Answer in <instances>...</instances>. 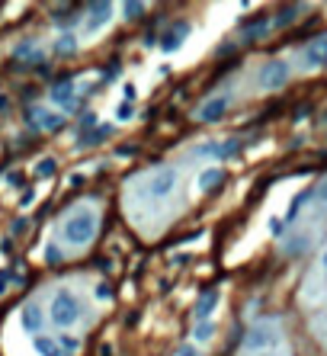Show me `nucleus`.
<instances>
[{"label": "nucleus", "mask_w": 327, "mask_h": 356, "mask_svg": "<svg viewBox=\"0 0 327 356\" xmlns=\"http://www.w3.org/2000/svg\"><path fill=\"white\" fill-rule=\"evenodd\" d=\"M94 231H96V216L90 209H81L65 222V238L71 244H87L94 238Z\"/></svg>", "instance_id": "nucleus-1"}, {"label": "nucleus", "mask_w": 327, "mask_h": 356, "mask_svg": "<svg viewBox=\"0 0 327 356\" xmlns=\"http://www.w3.org/2000/svg\"><path fill=\"white\" fill-rule=\"evenodd\" d=\"M52 321H55L58 328H71L77 321V315H81V308H77V299L71 295V292H61L55 302H52Z\"/></svg>", "instance_id": "nucleus-2"}, {"label": "nucleus", "mask_w": 327, "mask_h": 356, "mask_svg": "<svg viewBox=\"0 0 327 356\" xmlns=\"http://www.w3.org/2000/svg\"><path fill=\"white\" fill-rule=\"evenodd\" d=\"M279 344V331L273 328V324H253L251 334L244 337V350H251V353H257V350H273Z\"/></svg>", "instance_id": "nucleus-3"}, {"label": "nucleus", "mask_w": 327, "mask_h": 356, "mask_svg": "<svg viewBox=\"0 0 327 356\" xmlns=\"http://www.w3.org/2000/svg\"><path fill=\"white\" fill-rule=\"evenodd\" d=\"M289 65L286 61H266V65L260 67V87H266V90H279V87L289 84Z\"/></svg>", "instance_id": "nucleus-4"}, {"label": "nucleus", "mask_w": 327, "mask_h": 356, "mask_svg": "<svg viewBox=\"0 0 327 356\" xmlns=\"http://www.w3.org/2000/svg\"><path fill=\"white\" fill-rule=\"evenodd\" d=\"M302 61H305V67H327V36L311 39L302 52Z\"/></svg>", "instance_id": "nucleus-5"}, {"label": "nucleus", "mask_w": 327, "mask_h": 356, "mask_svg": "<svg viewBox=\"0 0 327 356\" xmlns=\"http://www.w3.org/2000/svg\"><path fill=\"white\" fill-rule=\"evenodd\" d=\"M173 187H177V174H173V170H158V174L148 180V196L164 199V196H170Z\"/></svg>", "instance_id": "nucleus-6"}, {"label": "nucleus", "mask_w": 327, "mask_h": 356, "mask_svg": "<svg viewBox=\"0 0 327 356\" xmlns=\"http://www.w3.org/2000/svg\"><path fill=\"white\" fill-rule=\"evenodd\" d=\"M228 106H231V96H215V100L202 103V109H199V119H202V122H218L224 113H228Z\"/></svg>", "instance_id": "nucleus-7"}, {"label": "nucleus", "mask_w": 327, "mask_h": 356, "mask_svg": "<svg viewBox=\"0 0 327 356\" xmlns=\"http://www.w3.org/2000/svg\"><path fill=\"white\" fill-rule=\"evenodd\" d=\"M187 32H189V23H177V26H170L167 32L160 36V48H164V52H177V48L183 45Z\"/></svg>", "instance_id": "nucleus-8"}, {"label": "nucleus", "mask_w": 327, "mask_h": 356, "mask_svg": "<svg viewBox=\"0 0 327 356\" xmlns=\"http://www.w3.org/2000/svg\"><path fill=\"white\" fill-rule=\"evenodd\" d=\"M241 151V141H218V145H209V148H202V154H212V158H234Z\"/></svg>", "instance_id": "nucleus-9"}, {"label": "nucleus", "mask_w": 327, "mask_h": 356, "mask_svg": "<svg viewBox=\"0 0 327 356\" xmlns=\"http://www.w3.org/2000/svg\"><path fill=\"white\" fill-rule=\"evenodd\" d=\"M299 13H302V7H299V3H292V7H279V13H276V19H273L270 26H276V29H286V26H292V23L299 19Z\"/></svg>", "instance_id": "nucleus-10"}, {"label": "nucleus", "mask_w": 327, "mask_h": 356, "mask_svg": "<svg viewBox=\"0 0 327 356\" xmlns=\"http://www.w3.org/2000/svg\"><path fill=\"white\" fill-rule=\"evenodd\" d=\"M19 324H23V331H39V324H42V308H39V305H26L23 315H19Z\"/></svg>", "instance_id": "nucleus-11"}, {"label": "nucleus", "mask_w": 327, "mask_h": 356, "mask_svg": "<svg viewBox=\"0 0 327 356\" xmlns=\"http://www.w3.org/2000/svg\"><path fill=\"white\" fill-rule=\"evenodd\" d=\"M32 116H36L39 129H48V132L61 129V116H58V113H48V109H32Z\"/></svg>", "instance_id": "nucleus-12"}, {"label": "nucleus", "mask_w": 327, "mask_h": 356, "mask_svg": "<svg viewBox=\"0 0 327 356\" xmlns=\"http://www.w3.org/2000/svg\"><path fill=\"white\" fill-rule=\"evenodd\" d=\"M112 13V3H96V7H90V23H87V29H100L109 19Z\"/></svg>", "instance_id": "nucleus-13"}, {"label": "nucleus", "mask_w": 327, "mask_h": 356, "mask_svg": "<svg viewBox=\"0 0 327 356\" xmlns=\"http://www.w3.org/2000/svg\"><path fill=\"white\" fill-rule=\"evenodd\" d=\"M224 180V170H202V174H199V189H202V193H209V189H215L218 183H222Z\"/></svg>", "instance_id": "nucleus-14"}, {"label": "nucleus", "mask_w": 327, "mask_h": 356, "mask_svg": "<svg viewBox=\"0 0 327 356\" xmlns=\"http://www.w3.org/2000/svg\"><path fill=\"white\" fill-rule=\"evenodd\" d=\"M215 305H218V292H206V295L196 302V315L199 318H209V315L215 311Z\"/></svg>", "instance_id": "nucleus-15"}, {"label": "nucleus", "mask_w": 327, "mask_h": 356, "mask_svg": "<svg viewBox=\"0 0 327 356\" xmlns=\"http://www.w3.org/2000/svg\"><path fill=\"white\" fill-rule=\"evenodd\" d=\"M308 251V235H295L286 244V257H299V253Z\"/></svg>", "instance_id": "nucleus-16"}, {"label": "nucleus", "mask_w": 327, "mask_h": 356, "mask_svg": "<svg viewBox=\"0 0 327 356\" xmlns=\"http://www.w3.org/2000/svg\"><path fill=\"white\" fill-rule=\"evenodd\" d=\"M74 84H61V87H55V90H52V100H55V103H65V106H74Z\"/></svg>", "instance_id": "nucleus-17"}, {"label": "nucleus", "mask_w": 327, "mask_h": 356, "mask_svg": "<svg viewBox=\"0 0 327 356\" xmlns=\"http://www.w3.org/2000/svg\"><path fill=\"white\" fill-rule=\"evenodd\" d=\"M36 350H39V356H61L58 340H52V337H36Z\"/></svg>", "instance_id": "nucleus-18"}, {"label": "nucleus", "mask_w": 327, "mask_h": 356, "mask_svg": "<svg viewBox=\"0 0 327 356\" xmlns=\"http://www.w3.org/2000/svg\"><path fill=\"white\" fill-rule=\"evenodd\" d=\"M58 55H71V52H77V39L74 36H61L58 39V45H55Z\"/></svg>", "instance_id": "nucleus-19"}, {"label": "nucleus", "mask_w": 327, "mask_h": 356, "mask_svg": "<svg viewBox=\"0 0 327 356\" xmlns=\"http://www.w3.org/2000/svg\"><path fill=\"white\" fill-rule=\"evenodd\" d=\"M308 199H311V189H305V193H299V199H295V202H292V206H289V216H286V222H292V218L299 216V209L305 206Z\"/></svg>", "instance_id": "nucleus-20"}, {"label": "nucleus", "mask_w": 327, "mask_h": 356, "mask_svg": "<svg viewBox=\"0 0 327 356\" xmlns=\"http://www.w3.org/2000/svg\"><path fill=\"white\" fill-rule=\"evenodd\" d=\"M55 167H58V164L52 158H42L36 164V177H52V174H55Z\"/></svg>", "instance_id": "nucleus-21"}, {"label": "nucleus", "mask_w": 327, "mask_h": 356, "mask_svg": "<svg viewBox=\"0 0 327 356\" xmlns=\"http://www.w3.org/2000/svg\"><path fill=\"white\" fill-rule=\"evenodd\" d=\"M13 55L17 58H32V61H42V55H39V52H32V42H23V45H17V52H13Z\"/></svg>", "instance_id": "nucleus-22"}, {"label": "nucleus", "mask_w": 327, "mask_h": 356, "mask_svg": "<svg viewBox=\"0 0 327 356\" xmlns=\"http://www.w3.org/2000/svg\"><path fill=\"white\" fill-rule=\"evenodd\" d=\"M212 334H215V328H212L209 321H199V324H196V331H193V337H196V340H209V337H212Z\"/></svg>", "instance_id": "nucleus-23"}, {"label": "nucleus", "mask_w": 327, "mask_h": 356, "mask_svg": "<svg viewBox=\"0 0 327 356\" xmlns=\"http://www.w3.org/2000/svg\"><path fill=\"white\" fill-rule=\"evenodd\" d=\"M311 196H318V202H321V206H327V177L321 180V183H318V189H315Z\"/></svg>", "instance_id": "nucleus-24"}, {"label": "nucleus", "mask_w": 327, "mask_h": 356, "mask_svg": "<svg viewBox=\"0 0 327 356\" xmlns=\"http://www.w3.org/2000/svg\"><path fill=\"white\" fill-rule=\"evenodd\" d=\"M122 10H125V17H129V19H138V17H141V10H145V7H141V3H125Z\"/></svg>", "instance_id": "nucleus-25"}, {"label": "nucleus", "mask_w": 327, "mask_h": 356, "mask_svg": "<svg viewBox=\"0 0 327 356\" xmlns=\"http://www.w3.org/2000/svg\"><path fill=\"white\" fill-rule=\"evenodd\" d=\"M109 135H112V129H109V125H106V129H96L94 135H87L84 141H100V138H109Z\"/></svg>", "instance_id": "nucleus-26"}, {"label": "nucleus", "mask_w": 327, "mask_h": 356, "mask_svg": "<svg viewBox=\"0 0 327 356\" xmlns=\"http://www.w3.org/2000/svg\"><path fill=\"white\" fill-rule=\"evenodd\" d=\"M29 231V218H19V222H13V235H26Z\"/></svg>", "instance_id": "nucleus-27"}, {"label": "nucleus", "mask_w": 327, "mask_h": 356, "mask_svg": "<svg viewBox=\"0 0 327 356\" xmlns=\"http://www.w3.org/2000/svg\"><path fill=\"white\" fill-rule=\"evenodd\" d=\"M45 260H48V263H61V251H58V247H48V251H45Z\"/></svg>", "instance_id": "nucleus-28"}, {"label": "nucleus", "mask_w": 327, "mask_h": 356, "mask_svg": "<svg viewBox=\"0 0 327 356\" xmlns=\"http://www.w3.org/2000/svg\"><path fill=\"white\" fill-rule=\"evenodd\" d=\"M270 231H273V235H282V231H286V222H282V218H273V222H270Z\"/></svg>", "instance_id": "nucleus-29"}, {"label": "nucleus", "mask_w": 327, "mask_h": 356, "mask_svg": "<svg viewBox=\"0 0 327 356\" xmlns=\"http://www.w3.org/2000/svg\"><path fill=\"white\" fill-rule=\"evenodd\" d=\"M109 295H112V289L106 286V282L103 286H96V299H109Z\"/></svg>", "instance_id": "nucleus-30"}, {"label": "nucleus", "mask_w": 327, "mask_h": 356, "mask_svg": "<svg viewBox=\"0 0 327 356\" xmlns=\"http://www.w3.org/2000/svg\"><path fill=\"white\" fill-rule=\"evenodd\" d=\"M122 94H125V103H131V100H135V84H125Z\"/></svg>", "instance_id": "nucleus-31"}, {"label": "nucleus", "mask_w": 327, "mask_h": 356, "mask_svg": "<svg viewBox=\"0 0 327 356\" xmlns=\"http://www.w3.org/2000/svg\"><path fill=\"white\" fill-rule=\"evenodd\" d=\"M116 116H119V119H129V116H131V106H129V103H122V106H119V113H116Z\"/></svg>", "instance_id": "nucleus-32"}, {"label": "nucleus", "mask_w": 327, "mask_h": 356, "mask_svg": "<svg viewBox=\"0 0 327 356\" xmlns=\"http://www.w3.org/2000/svg\"><path fill=\"white\" fill-rule=\"evenodd\" d=\"M32 199H36V193H32V189H26V193H23V196H19V202H23V206H29V202H32Z\"/></svg>", "instance_id": "nucleus-33"}, {"label": "nucleus", "mask_w": 327, "mask_h": 356, "mask_svg": "<svg viewBox=\"0 0 327 356\" xmlns=\"http://www.w3.org/2000/svg\"><path fill=\"white\" fill-rule=\"evenodd\" d=\"M177 356H199V350H196V347H180Z\"/></svg>", "instance_id": "nucleus-34"}, {"label": "nucleus", "mask_w": 327, "mask_h": 356, "mask_svg": "<svg viewBox=\"0 0 327 356\" xmlns=\"http://www.w3.org/2000/svg\"><path fill=\"white\" fill-rule=\"evenodd\" d=\"M7 282H10V276H7V270H0V292L7 289Z\"/></svg>", "instance_id": "nucleus-35"}, {"label": "nucleus", "mask_w": 327, "mask_h": 356, "mask_svg": "<svg viewBox=\"0 0 327 356\" xmlns=\"http://www.w3.org/2000/svg\"><path fill=\"white\" fill-rule=\"evenodd\" d=\"M65 347H67V350H71V353H74V350H77V347H81V344H77V340H71V337H65Z\"/></svg>", "instance_id": "nucleus-36"}, {"label": "nucleus", "mask_w": 327, "mask_h": 356, "mask_svg": "<svg viewBox=\"0 0 327 356\" xmlns=\"http://www.w3.org/2000/svg\"><path fill=\"white\" fill-rule=\"evenodd\" d=\"M94 122H96V116H94V113H87V116H84V122H81V125H84V129H87V125H94Z\"/></svg>", "instance_id": "nucleus-37"}, {"label": "nucleus", "mask_w": 327, "mask_h": 356, "mask_svg": "<svg viewBox=\"0 0 327 356\" xmlns=\"http://www.w3.org/2000/svg\"><path fill=\"white\" fill-rule=\"evenodd\" d=\"M321 266H324V270H327V247H324V257H321Z\"/></svg>", "instance_id": "nucleus-38"}, {"label": "nucleus", "mask_w": 327, "mask_h": 356, "mask_svg": "<svg viewBox=\"0 0 327 356\" xmlns=\"http://www.w3.org/2000/svg\"><path fill=\"white\" fill-rule=\"evenodd\" d=\"M324 119H327V116H324Z\"/></svg>", "instance_id": "nucleus-39"}]
</instances>
